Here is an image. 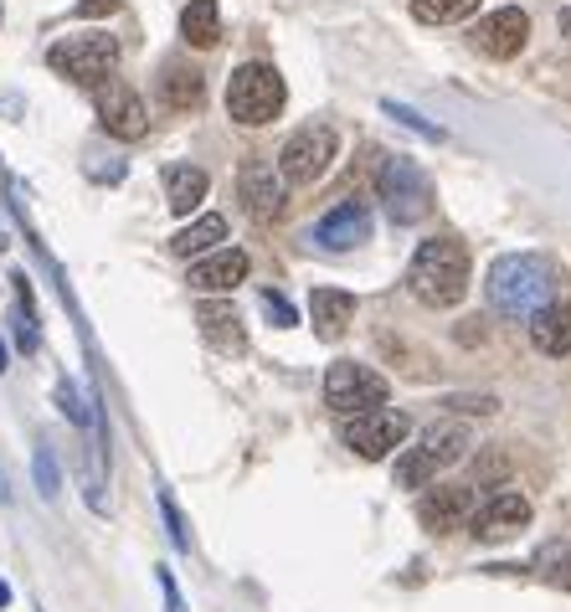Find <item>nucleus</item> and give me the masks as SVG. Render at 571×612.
I'll use <instances>...</instances> for the list:
<instances>
[{"label": "nucleus", "instance_id": "393cba45", "mask_svg": "<svg viewBox=\"0 0 571 612\" xmlns=\"http://www.w3.org/2000/svg\"><path fill=\"white\" fill-rule=\"evenodd\" d=\"M536 571H541L546 582H557V587L571 592V551L567 546H546V551L536 556Z\"/></svg>", "mask_w": 571, "mask_h": 612}, {"label": "nucleus", "instance_id": "f257e3e1", "mask_svg": "<svg viewBox=\"0 0 571 612\" xmlns=\"http://www.w3.org/2000/svg\"><path fill=\"white\" fill-rule=\"evenodd\" d=\"M489 304L499 314H510V319H530L536 309L557 299V268L536 253H505L495 257V268H489Z\"/></svg>", "mask_w": 571, "mask_h": 612}, {"label": "nucleus", "instance_id": "c756f323", "mask_svg": "<svg viewBox=\"0 0 571 612\" xmlns=\"http://www.w3.org/2000/svg\"><path fill=\"white\" fill-rule=\"evenodd\" d=\"M57 402H62V412L77 422V428H88V407H77V391H73V381H62L57 387Z\"/></svg>", "mask_w": 571, "mask_h": 612}, {"label": "nucleus", "instance_id": "cd10ccee", "mask_svg": "<svg viewBox=\"0 0 571 612\" xmlns=\"http://www.w3.org/2000/svg\"><path fill=\"white\" fill-rule=\"evenodd\" d=\"M160 515H166V525H170V546H176V551H191V530H186L181 509H176L170 494H160Z\"/></svg>", "mask_w": 571, "mask_h": 612}, {"label": "nucleus", "instance_id": "f8f14e48", "mask_svg": "<svg viewBox=\"0 0 571 612\" xmlns=\"http://www.w3.org/2000/svg\"><path fill=\"white\" fill-rule=\"evenodd\" d=\"M526 525H530V499L515 489H499V494H489L484 505H474L468 536L474 540H510V536H520Z\"/></svg>", "mask_w": 571, "mask_h": 612}, {"label": "nucleus", "instance_id": "72a5a7b5", "mask_svg": "<svg viewBox=\"0 0 571 612\" xmlns=\"http://www.w3.org/2000/svg\"><path fill=\"white\" fill-rule=\"evenodd\" d=\"M561 36H571V6L561 11Z\"/></svg>", "mask_w": 571, "mask_h": 612}, {"label": "nucleus", "instance_id": "0eeeda50", "mask_svg": "<svg viewBox=\"0 0 571 612\" xmlns=\"http://www.w3.org/2000/svg\"><path fill=\"white\" fill-rule=\"evenodd\" d=\"M391 387L387 376L371 371V366H356V360H335L325 371V407L340 412V418H356V412H377L387 407Z\"/></svg>", "mask_w": 571, "mask_h": 612}, {"label": "nucleus", "instance_id": "5701e85b", "mask_svg": "<svg viewBox=\"0 0 571 612\" xmlns=\"http://www.w3.org/2000/svg\"><path fill=\"white\" fill-rule=\"evenodd\" d=\"M181 36L191 46H216L222 42V6H216V0H186Z\"/></svg>", "mask_w": 571, "mask_h": 612}, {"label": "nucleus", "instance_id": "423d86ee", "mask_svg": "<svg viewBox=\"0 0 571 612\" xmlns=\"http://www.w3.org/2000/svg\"><path fill=\"white\" fill-rule=\"evenodd\" d=\"M46 67L57 77H67V83H77V88H98V83H108L114 67H119V42H114L108 31L62 36V42H52V52H46Z\"/></svg>", "mask_w": 571, "mask_h": 612}, {"label": "nucleus", "instance_id": "473e14b6", "mask_svg": "<svg viewBox=\"0 0 571 612\" xmlns=\"http://www.w3.org/2000/svg\"><path fill=\"white\" fill-rule=\"evenodd\" d=\"M160 587H166V608H170V612H186L181 592H176V577H170V571H166V567H160Z\"/></svg>", "mask_w": 571, "mask_h": 612}, {"label": "nucleus", "instance_id": "ddd939ff", "mask_svg": "<svg viewBox=\"0 0 571 612\" xmlns=\"http://www.w3.org/2000/svg\"><path fill=\"white\" fill-rule=\"evenodd\" d=\"M237 196H242V207H247V217H257V222H273V217L284 211V201H288L284 176H278V170H273V160H263V155L242 160Z\"/></svg>", "mask_w": 571, "mask_h": 612}, {"label": "nucleus", "instance_id": "2f4dec72", "mask_svg": "<svg viewBox=\"0 0 571 612\" xmlns=\"http://www.w3.org/2000/svg\"><path fill=\"white\" fill-rule=\"evenodd\" d=\"M119 11V0H77L73 15H114Z\"/></svg>", "mask_w": 571, "mask_h": 612}, {"label": "nucleus", "instance_id": "f704fd0d", "mask_svg": "<svg viewBox=\"0 0 571 612\" xmlns=\"http://www.w3.org/2000/svg\"><path fill=\"white\" fill-rule=\"evenodd\" d=\"M6 602H11V587H6V582H0V608H6Z\"/></svg>", "mask_w": 571, "mask_h": 612}, {"label": "nucleus", "instance_id": "e433bc0d", "mask_svg": "<svg viewBox=\"0 0 571 612\" xmlns=\"http://www.w3.org/2000/svg\"><path fill=\"white\" fill-rule=\"evenodd\" d=\"M0 247H6V232H0Z\"/></svg>", "mask_w": 571, "mask_h": 612}, {"label": "nucleus", "instance_id": "f03ea898", "mask_svg": "<svg viewBox=\"0 0 571 612\" xmlns=\"http://www.w3.org/2000/svg\"><path fill=\"white\" fill-rule=\"evenodd\" d=\"M406 288H412V299H422L427 309H453V304L468 294V247L458 238H427L417 253H412Z\"/></svg>", "mask_w": 571, "mask_h": 612}, {"label": "nucleus", "instance_id": "1a4fd4ad", "mask_svg": "<svg viewBox=\"0 0 571 612\" xmlns=\"http://www.w3.org/2000/svg\"><path fill=\"white\" fill-rule=\"evenodd\" d=\"M412 433V418L406 412H391V407H377V412H356V418L340 422V443L361 458H387L396 453Z\"/></svg>", "mask_w": 571, "mask_h": 612}, {"label": "nucleus", "instance_id": "c85d7f7f", "mask_svg": "<svg viewBox=\"0 0 571 612\" xmlns=\"http://www.w3.org/2000/svg\"><path fill=\"white\" fill-rule=\"evenodd\" d=\"M263 314H268L278 329H288V325H299V314H294V304L284 299V294H273V288H263Z\"/></svg>", "mask_w": 571, "mask_h": 612}, {"label": "nucleus", "instance_id": "a211bd4d", "mask_svg": "<svg viewBox=\"0 0 571 612\" xmlns=\"http://www.w3.org/2000/svg\"><path fill=\"white\" fill-rule=\"evenodd\" d=\"M155 93H160V104H166L170 114H191V108H201V98H207V83H201V73L186 67V62H166Z\"/></svg>", "mask_w": 571, "mask_h": 612}, {"label": "nucleus", "instance_id": "a878e982", "mask_svg": "<svg viewBox=\"0 0 571 612\" xmlns=\"http://www.w3.org/2000/svg\"><path fill=\"white\" fill-rule=\"evenodd\" d=\"M381 108H387V114H391V119H396V124H402V129H412V135H422V139H433V145H437V139H443V129H437V124H427V119H422L417 108H406V104H396V98H387V104H381Z\"/></svg>", "mask_w": 571, "mask_h": 612}, {"label": "nucleus", "instance_id": "2eb2a0df", "mask_svg": "<svg viewBox=\"0 0 571 612\" xmlns=\"http://www.w3.org/2000/svg\"><path fill=\"white\" fill-rule=\"evenodd\" d=\"M315 242L325 253H350V247H361V242H371V211H366L361 201H340V207L315 226Z\"/></svg>", "mask_w": 571, "mask_h": 612}, {"label": "nucleus", "instance_id": "bb28decb", "mask_svg": "<svg viewBox=\"0 0 571 612\" xmlns=\"http://www.w3.org/2000/svg\"><path fill=\"white\" fill-rule=\"evenodd\" d=\"M31 468H36V489H42L46 499H57L62 478H57V463H52V449H36V458H31Z\"/></svg>", "mask_w": 571, "mask_h": 612}, {"label": "nucleus", "instance_id": "412c9836", "mask_svg": "<svg viewBox=\"0 0 571 612\" xmlns=\"http://www.w3.org/2000/svg\"><path fill=\"white\" fill-rule=\"evenodd\" d=\"M207 191H211V176L201 170V165H170L166 170V207L176 211V217H186V211L201 207Z\"/></svg>", "mask_w": 571, "mask_h": 612}, {"label": "nucleus", "instance_id": "39448f33", "mask_svg": "<svg viewBox=\"0 0 571 612\" xmlns=\"http://www.w3.org/2000/svg\"><path fill=\"white\" fill-rule=\"evenodd\" d=\"M464 453H468V428L443 422V428H427V433L417 437V449H402L391 478H396V489H427V484H437V474H443L448 463H458Z\"/></svg>", "mask_w": 571, "mask_h": 612}, {"label": "nucleus", "instance_id": "4be33fe9", "mask_svg": "<svg viewBox=\"0 0 571 612\" xmlns=\"http://www.w3.org/2000/svg\"><path fill=\"white\" fill-rule=\"evenodd\" d=\"M216 242H226V217L207 211V217H195L191 226H181V232L170 238V253L176 257H201V253H211Z\"/></svg>", "mask_w": 571, "mask_h": 612}, {"label": "nucleus", "instance_id": "9b49d317", "mask_svg": "<svg viewBox=\"0 0 571 612\" xmlns=\"http://www.w3.org/2000/svg\"><path fill=\"white\" fill-rule=\"evenodd\" d=\"M526 36H530V15L520 11V6H499V11L479 15V27L468 31V42L479 46L484 57H495V62L520 57Z\"/></svg>", "mask_w": 571, "mask_h": 612}, {"label": "nucleus", "instance_id": "b1692460", "mask_svg": "<svg viewBox=\"0 0 571 612\" xmlns=\"http://www.w3.org/2000/svg\"><path fill=\"white\" fill-rule=\"evenodd\" d=\"M474 11H479V0H412V15L427 27H448V21H464Z\"/></svg>", "mask_w": 571, "mask_h": 612}, {"label": "nucleus", "instance_id": "f3484780", "mask_svg": "<svg viewBox=\"0 0 571 612\" xmlns=\"http://www.w3.org/2000/svg\"><path fill=\"white\" fill-rule=\"evenodd\" d=\"M195 325H201V335H207L211 350H222V356H242L247 350V329H242L237 309L222 299H207L201 309H195Z\"/></svg>", "mask_w": 571, "mask_h": 612}, {"label": "nucleus", "instance_id": "7ed1b4c3", "mask_svg": "<svg viewBox=\"0 0 571 612\" xmlns=\"http://www.w3.org/2000/svg\"><path fill=\"white\" fill-rule=\"evenodd\" d=\"M284 98H288V88H284V77H278V67L247 62L226 83V119L242 124V129H263V124H273L284 114Z\"/></svg>", "mask_w": 571, "mask_h": 612}, {"label": "nucleus", "instance_id": "6ab92c4d", "mask_svg": "<svg viewBox=\"0 0 571 612\" xmlns=\"http://www.w3.org/2000/svg\"><path fill=\"white\" fill-rule=\"evenodd\" d=\"M309 319H315L319 340H340L346 325L356 319V294H346V288H315L309 294Z\"/></svg>", "mask_w": 571, "mask_h": 612}, {"label": "nucleus", "instance_id": "7c9ffc66", "mask_svg": "<svg viewBox=\"0 0 571 612\" xmlns=\"http://www.w3.org/2000/svg\"><path fill=\"white\" fill-rule=\"evenodd\" d=\"M448 407H458V412H479V418H495V412H499V397H453Z\"/></svg>", "mask_w": 571, "mask_h": 612}, {"label": "nucleus", "instance_id": "c9c22d12", "mask_svg": "<svg viewBox=\"0 0 571 612\" xmlns=\"http://www.w3.org/2000/svg\"><path fill=\"white\" fill-rule=\"evenodd\" d=\"M0 371H6V345H0Z\"/></svg>", "mask_w": 571, "mask_h": 612}, {"label": "nucleus", "instance_id": "9d476101", "mask_svg": "<svg viewBox=\"0 0 571 612\" xmlns=\"http://www.w3.org/2000/svg\"><path fill=\"white\" fill-rule=\"evenodd\" d=\"M93 108H98L104 135H114V139H145V129H150V108H145V98H139L129 83H119V77H108V83L93 88Z\"/></svg>", "mask_w": 571, "mask_h": 612}, {"label": "nucleus", "instance_id": "4468645a", "mask_svg": "<svg viewBox=\"0 0 571 612\" xmlns=\"http://www.w3.org/2000/svg\"><path fill=\"white\" fill-rule=\"evenodd\" d=\"M468 515H474V494L464 484H427L417 499V520L427 536H453L464 530Z\"/></svg>", "mask_w": 571, "mask_h": 612}, {"label": "nucleus", "instance_id": "dca6fc26", "mask_svg": "<svg viewBox=\"0 0 571 612\" xmlns=\"http://www.w3.org/2000/svg\"><path fill=\"white\" fill-rule=\"evenodd\" d=\"M247 253L242 247H216V253H207L201 263H191V278L186 284L195 288V294H232V288L247 278Z\"/></svg>", "mask_w": 571, "mask_h": 612}, {"label": "nucleus", "instance_id": "20e7f679", "mask_svg": "<svg viewBox=\"0 0 571 612\" xmlns=\"http://www.w3.org/2000/svg\"><path fill=\"white\" fill-rule=\"evenodd\" d=\"M377 196H381V207H387V217L396 226L427 222V211H433V201H437L433 176H427L417 160H406V155H391V160L381 165Z\"/></svg>", "mask_w": 571, "mask_h": 612}, {"label": "nucleus", "instance_id": "6e6552de", "mask_svg": "<svg viewBox=\"0 0 571 612\" xmlns=\"http://www.w3.org/2000/svg\"><path fill=\"white\" fill-rule=\"evenodd\" d=\"M335 150H340V139H335L330 124H304V129H294L284 145V155H278V176H284V186H315L325 170H330Z\"/></svg>", "mask_w": 571, "mask_h": 612}, {"label": "nucleus", "instance_id": "aec40b11", "mask_svg": "<svg viewBox=\"0 0 571 612\" xmlns=\"http://www.w3.org/2000/svg\"><path fill=\"white\" fill-rule=\"evenodd\" d=\"M530 340L541 356H571V304L551 299L546 309L530 314Z\"/></svg>", "mask_w": 571, "mask_h": 612}]
</instances>
